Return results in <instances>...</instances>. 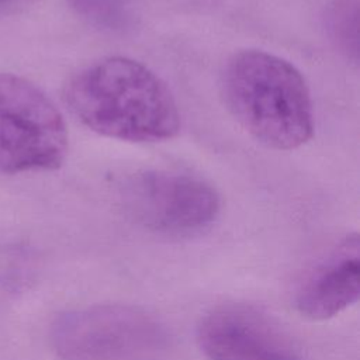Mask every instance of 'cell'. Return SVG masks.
<instances>
[{"instance_id":"obj_1","label":"cell","mask_w":360,"mask_h":360,"mask_svg":"<svg viewBox=\"0 0 360 360\" xmlns=\"http://www.w3.org/2000/svg\"><path fill=\"white\" fill-rule=\"evenodd\" d=\"M73 115L98 135L129 142L172 139L180 114L166 83L148 66L124 56L98 59L65 86Z\"/></svg>"},{"instance_id":"obj_2","label":"cell","mask_w":360,"mask_h":360,"mask_svg":"<svg viewBox=\"0 0 360 360\" xmlns=\"http://www.w3.org/2000/svg\"><path fill=\"white\" fill-rule=\"evenodd\" d=\"M221 93L236 122L267 148L291 150L314 134L308 84L277 55L260 49L232 55L221 76Z\"/></svg>"},{"instance_id":"obj_3","label":"cell","mask_w":360,"mask_h":360,"mask_svg":"<svg viewBox=\"0 0 360 360\" xmlns=\"http://www.w3.org/2000/svg\"><path fill=\"white\" fill-rule=\"evenodd\" d=\"M59 360H169L172 336L150 312L96 304L59 314L49 330Z\"/></svg>"},{"instance_id":"obj_4","label":"cell","mask_w":360,"mask_h":360,"mask_svg":"<svg viewBox=\"0 0 360 360\" xmlns=\"http://www.w3.org/2000/svg\"><path fill=\"white\" fill-rule=\"evenodd\" d=\"M68 131L52 100L30 80L0 73V172L58 169Z\"/></svg>"},{"instance_id":"obj_5","label":"cell","mask_w":360,"mask_h":360,"mask_svg":"<svg viewBox=\"0 0 360 360\" xmlns=\"http://www.w3.org/2000/svg\"><path fill=\"white\" fill-rule=\"evenodd\" d=\"M121 198L138 224L169 238L202 233L221 211L219 194L210 183L193 174L167 170L131 174L121 186Z\"/></svg>"},{"instance_id":"obj_6","label":"cell","mask_w":360,"mask_h":360,"mask_svg":"<svg viewBox=\"0 0 360 360\" xmlns=\"http://www.w3.org/2000/svg\"><path fill=\"white\" fill-rule=\"evenodd\" d=\"M195 336L210 360H307L290 332L252 304L226 302L210 308L200 318Z\"/></svg>"},{"instance_id":"obj_7","label":"cell","mask_w":360,"mask_h":360,"mask_svg":"<svg viewBox=\"0 0 360 360\" xmlns=\"http://www.w3.org/2000/svg\"><path fill=\"white\" fill-rule=\"evenodd\" d=\"M360 294V243L350 233L333 245L297 283L295 309L312 321L330 319L353 304Z\"/></svg>"},{"instance_id":"obj_8","label":"cell","mask_w":360,"mask_h":360,"mask_svg":"<svg viewBox=\"0 0 360 360\" xmlns=\"http://www.w3.org/2000/svg\"><path fill=\"white\" fill-rule=\"evenodd\" d=\"M73 11L103 30H121L132 15L135 0H68Z\"/></svg>"},{"instance_id":"obj_9","label":"cell","mask_w":360,"mask_h":360,"mask_svg":"<svg viewBox=\"0 0 360 360\" xmlns=\"http://www.w3.org/2000/svg\"><path fill=\"white\" fill-rule=\"evenodd\" d=\"M359 0H335L328 11V27L338 46L349 58L357 59Z\"/></svg>"},{"instance_id":"obj_10","label":"cell","mask_w":360,"mask_h":360,"mask_svg":"<svg viewBox=\"0 0 360 360\" xmlns=\"http://www.w3.org/2000/svg\"><path fill=\"white\" fill-rule=\"evenodd\" d=\"M17 0H0V6H4V4H10V3H14Z\"/></svg>"}]
</instances>
